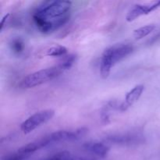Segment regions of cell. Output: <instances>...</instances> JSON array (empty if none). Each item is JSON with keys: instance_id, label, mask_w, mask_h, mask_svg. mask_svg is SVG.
Listing matches in <instances>:
<instances>
[{"instance_id": "1", "label": "cell", "mask_w": 160, "mask_h": 160, "mask_svg": "<svg viewBox=\"0 0 160 160\" xmlns=\"http://www.w3.org/2000/svg\"><path fill=\"white\" fill-rule=\"evenodd\" d=\"M71 7L70 1H44L34 9L33 21L41 32L51 34L62 28L70 20Z\"/></svg>"}, {"instance_id": "2", "label": "cell", "mask_w": 160, "mask_h": 160, "mask_svg": "<svg viewBox=\"0 0 160 160\" xmlns=\"http://www.w3.org/2000/svg\"><path fill=\"white\" fill-rule=\"evenodd\" d=\"M134 51V46L129 43L116 44L103 52L100 59V73L103 79H107L111 69L115 64L129 56Z\"/></svg>"}, {"instance_id": "3", "label": "cell", "mask_w": 160, "mask_h": 160, "mask_svg": "<svg viewBox=\"0 0 160 160\" xmlns=\"http://www.w3.org/2000/svg\"><path fill=\"white\" fill-rule=\"evenodd\" d=\"M63 71L64 70L59 64L54 67L42 69L23 78L20 81V87L23 89H28L40 86L59 77Z\"/></svg>"}, {"instance_id": "4", "label": "cell", "mask_w": 160, "mask_h": 160, "mask_svg": "<svg viewBox=\"0 0 160 160\" xmlns=\"http://www.w3.org/2000/svg\"><path fill=\"white\" fill-rule=\"evenodd\" d=\"M55 116L53 109H45L39 111L31 115L20 124V130L25 134H28L34 131L42 124L48 123Z\"/></svg>"}, {"instance_id": "5", "label": "cell", "mask_w": 160, "mask_h": 160, "mask_svg": "<svg viewBox=\"0 0 160 160\" xmlns=\"http://www.w3.org/2000/svg\"><path fill=\"white\" fill-rule=\"evenodd\" d=\"M88 130L86 128H78L76 130H64V131H58L50 134L49 135L45 137L48 145L52 143H59V142H72L81 139L87 134Z\"/></svg>"}, {"instance_id": "6", "label": "cell", "mask_w": 160, "mask_h": 160, "mask_svg": "<svg viewBox=\"0 0 160 160\" xmlns=\"http://www.w3.org/2000/svg\"><path fill=\"white\" fill-rule=\"evenodd\" d=\"M159 7L160 1L156 2L152 4H136L128 11L126 16V20L128 22H132L142 16L151 13Z\"/></svg>"}, {"instance_id": "7", "label": "cell", "mask_w": 160, "mask_h": 160, "mask_svg": "<svg viewBox=\"0 0 160 160\" xmlns=\"http://www.w3.org/2000/svg\"><path fill=\"white\" fill-rule=\"evenodd\" d=\"M106 141L110 143L121 145H137L139 142H142V137L134 134H113L108 136Z\"/></svg>"}, {"instance_id": "8", "label": "cell", "mask_w": 160, "mask_h": 160, "mask_svg": "<svg viewBox=\"0 0 160 160\" xmlns=\"http://www.w3.org/2000/svg\"><path fill=\"white\" fill-rule=\"evenodd\" d=\"M144 90H145V86L143 84H138V85H136L135 87L133 88L131 91H129L127 93L124 102L120 105L119 109L123 112V111H126L128 108L132 106L136 102L138 101L139 98L142 96V93H143Z\"/></svg>"}, {"instance_id": "9", "label": "cell", "mask_w": 160, "mask_h": 160, "mask_svg": "<svg viewBox=\"0 0 160 160\" xmlns=\"http://www.w3.org/2000/svg\"><path fill=\"white\" fill-rule=\"evenodd\" d=\"M84 151L98 158H105L109 152V147L105 143L98 142H86L83 145Z\"/></svg>"}, {"instance_id": "10", "label": "cell", "mask_w": 160, "mask_h": 160, "mask_svg": "<svg viewBox=\"0 0 160 160\" xmlns=\"http://www.w3.org/2000/svg\"><path fill=\"white\" fill-rule=\"evenodd\" d=\"M156 29V25L155 24H148L146 26L142 27L138 29L134 30V37L136 40H141L143 38L146 37L148 34H151L154 30Z\"/></svg>"}, {"instance_id": "11", "label": "cell", "mask_w": 160, "mask_h": 160, "mask_svg": "<svg viewBox=\"0 0 160 160\" xmlns=\"http://www.w3.org/2000/svg\"><path fill=\"white\" fill-rule=\"evenodd\" d=\"M67 48L65 46L62 45H56V46H53L50 48L47 51V56H65L67 55Z\"/></svg>"}, {"instance_id": "12", "label": "cell", "mask_w": 160, "mask_h": 160, "mask_svg": "<svg viewBox=\"0 0 160 160\" xmlns=\"http://www.w3.org/2000/svg\"><path fill=\"white\" fill-rule=\"evenodd\" d=\"M76 59L77 56L76 55L74 54H70L68 55V56H65L62 58V59L61 60V62H59V65L64 70H68V69H70V67H72V65L74 63L75 61H76Z\"/></svg>"}, {"instance_id": "13", "label": "cell", "mask_w": 160, "mask_h": 160, "mask_svg": "<svg viewBox=\"0 0 160 160\" xmlns=\"http://www.w3.org/2000/svg\"><path fill=\"white\" fill-rule=\"evenodd\" d=\"M71 156L72 155L68 151H62L41 160H70Z\"/></svg>"}, {"instance_id": "14", "label": "cell", "mask_w": 160, "mask_h": 160, "mask_svg": "<svg viewBox=\"0 0 160 160\" xmlns=\"http://www.w3.org/2000/svg\"><path fill=\"white\" fill-rule=\"evenodd\" d=\"M23 48H24V45L21 39L16 38L12 40V43H11V48L14 53L20 54L23 51Z\"/></svg>"}, {"instance_id": "15", "label": "cell", "mask_w": 160, "mask_h": 160, "mask_svg": "<svg viewBox=\"0 0 160 160\" xmlns=\"http://www.w3.org/2000/svg\"><path fill=\"white\" fill-rule=\"evenodd\" d=\"M28 158H29V156L20 152L17 150L15 152L10 153V154L5 156L2 160H26L28 159Z\"/></svg>"}, {"instance_id": "16", "label": "cell", "mask_w": 160, "mask_h": 160, "mask_svg": "<svg viewBox=\"0 0 160 160\" xmlns=\"http://www.w3.org/2000/svg\"><path fill=\"white\" fill-rule=\"evenodd\" d=\"M70 160H97L94 157H87V156H72Z\"/></svg>"}, {"instance_id": "17", "label": "cell", "mask_w": 160, "mask_h": 160, "mask_svg": "<svg viewBox=\"0 0 160 160\" xmlns=\"http://www.w3.org/2000/svg\"><path fill=\"white\" fill-rule=\"evenodd\" d=\"M9 17V13H7L6 15H5L4 17H2V19L1 20V23H0V31H2L3 27H4L5 25V23H6V20H8Z\"/></svg>"}]
</instances>
